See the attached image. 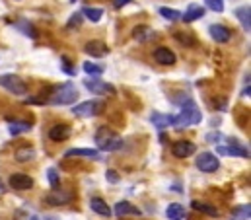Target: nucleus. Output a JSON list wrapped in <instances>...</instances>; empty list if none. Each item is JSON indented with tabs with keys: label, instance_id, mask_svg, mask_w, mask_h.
Instances as JSON below:
<instances>
[{
	"label": "nucleus",
	"instance_id": "f257e3e1",
	"mask_svg": "<svg viewBox=\"0 0 251 220\" xmlns=\"http://www.w3.org/2000/svg\"><path fill=\"white\" fill-rule=\"evenodd\" d=\"M96 144L100 150H105V152H113V150H119L123 146V140L121 137L109 129V127H100L96 131Z\"/></svg>",
	"mask_w": 251,
	"mask_h": 220
},
{
	"label": "nucleus",
	"instance_id": "f03ea898",
	"mask_svg": "<svg viewBox=\"0 0 251 220\" xmlns=\"http://www.w3.org/2000/svg\"><path fill=\"white\" fill-rule=\"evenodd\" d=\"M201 121H202V113L195 106V102L189 100L187 104L183 106L181 113L177 117H174V123L172 125L176 129H185V127H191V125H199Z\"/></svg>",
	"mask_w": 251,
	"mask_h": 220
},
{
	"label": "nucleus",
	"instance_id": "7ed1b4c3",
	"mask_svg": "<svg viewBox=\"0 0 251 220\" xmlns=\"http://www.w3.org/2000/svg\"><path fill=\"white\" fill-rule=\"evenodd\" d=\"M76 100H78V92H76V88H74L72 84H63V86L57 88V90L53 92V96L49 98V102L55 104V106H70V104H74Z\"/></svg>",
	"mask_w": 251,
	"mask_h": 220
},
{
	"label": "nucleus",
	"instance_id": "20e7f679",
	"mask_svg": "<svg viewBox=\"0 0 251 220\" xmlns=\"http://www.w3.org/2000/svg\"><path fill=\"white\" fill-rule=\"evenodd\" d=\"M0 86L6 88L8 92L16 94V96H24V94L27 92L25 82H24L20 76H16V74H2V76H0Z\"/></svg>",
	"mask_w": 251,
	"mask_h": 220
},
{
	"label": "nucleus",
	"instance_id": "39448f33",
	"mask_svg": "<svg viewBox=\"0 0 251 220\" xmlns=\"http://www.w3.org/2000/svg\"><path fill=\"white\" fill-rule=\"evenodd\" d=\"M103 111V104L100 100H90V102H82L80 106H74L72 113L76 117H96Z\"/></svg>",
	"mask_w": 251,
	"mask_h": 220
},
{
	"label": "nucleus",
	"instance_id": "423d86ee",
	"mask_svg": "<svg viewBox=\"0 0 251 220\" xmlns=\"http://www.w3.org/2000/svg\"><path fill=\"white\" fill-rule=\"evenodd\" d=\"M197 167L201 171H204V173H212V171H216L220 167V160L212 152H202L197 158Z\"/></svg>",
	"mask_w": 251,
	"mask_h": 220
},
{
	"label": "nucleus",
	"instance_id": "0eeeda50",
	"mask_svg": "<svg viewBox=\"0 0 251 220\" xmlns=\"http://www.w3.org/2000/svg\"><path fill=\"white\" fill-rule=\"evenodd\" d=\"M84 86H86L90 92H94V94H103V96H113V94H115V88H113L111 84L101 82V80H98V78H86V80H84Z\"/></svg>",
	"mask_w": 251,
	"mask_h": 220
},
{
	"label": "nucleus",
	"instance_id": "6e6552de",
	"mask_svg": "<svg viewBox=\"0 0 251 220\" xmlns=\"http://www.w3.org/2000/svg\"><path fill=\"white\" fill-rule=\"evenodd\" d=\"M195 150H197V146L193 142H189V140H177L172 146V152H174L176 158H189L191 154H195Z\"/></svg>",
	"mask_w": 251,
	"mask_h": 220
},
{
	"label": "nucleus",
	"instance_id": "1a4fd4ad",
	"mask_svg": "<svg viewBox=\"0 0 251 220\" xmlns=\"http://www.w3.org/2000/svg\"><path fill=\"white\" fill-rule=\"evenodd\" d=\"M208 33H210V37H212L216 43H228V41H230V37H232L230 29H228V28H224V26H220V24L210 26V28H208Z\"/></svg>",
	"mask_w": 251,
	"mask_h": 220
},
{
	"label": "nucleus",
	"instance_id": "9d476101",
	"mask_svg": "<svg viewBox=\"0 0 251 220\" xmlns=\"http://www.w3.org/2000/svg\"><path fill=\"white\" fill-rule=\"evenodd\" d=\"M10 185L14 189H18V191H25V189H31L33 187V179L29 175H25V173H14L10 177Z\"/></svg>",
	"mask_w": 251,
	"mask_h": 220
},
{
	"label": "nucleus",
	"instance_id": "9b49d317",
	"mask_svg": "<svg viewBox=\"0 0 251 220\" xmlns=\"http://www.w3.org/2000/svg\"><path fill=\"white\" fill-rule=\"evenodd\" d=\"M84 51L92 56H103V55H107V53H109V47H107L103 41H100V39H92V41H88V43H86Z\"/></svg>",
	"mask_w": 251,
	"mask_h": 220
},
{
	"label": "nucleus",
	"instance_id": "f8f14e48",
	"mask_svg": "<svg viewBox=\"0 0 251 220\" xmlns=\"http://www.w3.org/2000/svg\"><path fill=\"white\" fill-rule=\"evenodd\" d=\"M216 152L224 154V156H240V158H250V150L238 144H230V146H216Z\"/></svg>",
	"mask_w": 251,
	"mask_h": 220
},
{
	"label": "nucleus",
	"instance_id": "ddd939ff",
	"mask_svg": "<svg viewBox=\"0 0 251 220\" xmlns=\"http://www.w3.org/2000/svg\"><path fill=\"white\" fill-rule=\"evenodd\" d=\"M111 213H115L117 217H140L142 213L136 209V207H132L130 203H126V201H121V203H117L115 207H113V211Z\"/></svg>",
	"mask_w": 251,
	"mask_h": 220
},
{
	"label": "nucleus",
	"instance_id": "4468645a",
	"mask_svg": "<svg viewBox=\"0 0 251 220\" xmlns=\"http://www.w3.org/2000/svg\"><path fill=\"white\" fill-rule=\"evenodd\" d=\"M90 209H92L96 215H100V217H111V207H109L103 199H100V197L90 199Z\"/></svg>",
	"mask_w": 251,
	"mask_h": 220
},
{
	"label": "nucleus",
	"instance_id": "2eb2a0df",
	"mask_svg": "<svg viewBox=\"0 0 251 220\" xmlns=\"http://www.w3.org/2000/svg\"><path fill=\"white\" fill-rule=\"evenodd\" d=\"M204 16V8L201 6V4H189V8L185 10V14L181 16V20L185 22V24H191V22H195V20H201Z\"/></svg>",
	"mask_w": 251,
	"mask_h": 220
},
{
	"label": "nucleus",
	"instance_id": "dca6fc26",
	"mask_svg": "<svg viewBox=\"0 0 251 220\" xmlns=\"http://www.w3.org/2000/svg\"><path fill=\"white\" fill-rule=\"evenodd\" d=\"M70 137V127L68 125H55V127H51V131H49V138L53 140V142H63Z\"/></svg>",
	"mask_w": 251,
	"mask_h": 220
},
{
	"label": "nucleus",
	"instance_id": "f3484780",
	"mask_svg": "<svg viewBox=\"0 0 251 220\" xmlns=\"http://www.w3.org/2000/svg\"><path fill=\"white\" fill-rule=\"evenodd\" d=\"M154 58H156L160 64H166V66L176 64V53H174V51H170V49H166V47L156 49V51H154Z\"/></svg>",
	"mask_w": 251,
	"mask_h": 220
},
{
	"label": "nucleus",
	"instance_id": "a211bd4d",
	"mask_svg": "<svg viewBox=\"0 0 251 220\" xmlns=\"http://www.w3.org/2000/svg\"><path fill=\"white\" fill-rule=\"evenodd\" d=\"M64 156H66V158L80 156V158H94V160H98V158H100V152L94 150V148H70Z\"/></svg>",
	"mask_w": 251,
	"mask_h": 220
},
{
	"label": "nucleus",
	"instance_id": "6ab92c4d",
	"mask_svg": "<svg viewBox=\"0 0 251 220\" xmlns=\"http://www.w3.org/2000/svg\"><path fill=\"white\" fill-rule=\"evenodd\" d=\"M150 121L154 123V127H158V129H166V127H170V125L174 123V117H172V115H166V113H158V111H154L152 117H150Z\"/></svg>",
	"mask_w": 251,
	"mask_h": 220
},
{
	"label": "nucleus",
	"instance_id": "aec40b11",
	"mask_svg": "<svg viewBox=\"0 0 251 220\" xmlns=\"http://www.w3.org/2000/svg\"><path fill=\"white\" fill-rule=\"evenodd\" d=\"M191 207H193L195 211H199V213L206 215V217H212V219H218V217H220L218 209H214L212 205H206V203H199V201H193V203H191Z\"/></svg>",
	"mask_w": 251,
	"mask_h": 220
},
{
	"label": "nucleus",
	"instance_id": "412c9836",
	"mask_svg": "<svg viewBox=\"0 0 251 220\" xmlns=\"http://www.w3.org/2000/svg\"><path fill=\"white\" fill-rule=\"evenodd\" d=\"M68 201H70V193H64V191H57L55 189L53 193L47 195V203L49 205H55V207L57 205H66Z\"/></svg>",
	"mask_w": 251,
	"mask_h": 220
},
{
	"label": "nucleus",
	"instance_id": "4be33fe9",
	"mask_svg": "<svg viewBox=\"0 0 251 220\" xmlns=\"http://www.w3.org/2000/svg\"><path fill=\"white\" fill-rule=\"evenodd\" d=\"M166 217L170 220H183L185 219V209H183L179 203H172V205L166 209Z\"/></svg>",
	"mask_w": 251,
	"mask_h": 220
},
{
	"label": "nucleus",
	"instance_id": "5701e85b",
	"mask_svg": "<svg viewBox=\"0 0 251 220\" xmlns=\"http://www.w3.org/2000/svg\"><path fill=\"white\" fill-rule=\"evenodd\" d=\"M236 18L242 22V28L246 29V31H250L251 29V14H250V6H242V8H238L236 10Z\"/></svg>",
	"mask_w": 251,
	"mask_h": 220
},
{
	"label": "nucleus",
	"instance_id": "b1692460",
	"mask_svg": "<svg viewBox=\"0 0 251 220\" xmlns=\"http://www.w3.org/2000/svg\"><path fill=\"white\" fill-rule=\"evenodd\" d=\"M82 16H86L90 22H100L101 18H103V10L101 8H92V6H86V8H82V12H80Z\"/></svg>",
	"mask_w": 251,
	"mask_h": 220
},
{
	"label": "nucleus",
	"instance_id": "393cba45",
	"mask_svg": "<svg viewBox=\"0 0 251 220\" xmlns=\"http://www.w3.org/2000/svg\"><path fill=\"white\" fill-rule=\"evenodd\" d=\"M158 12H160L162 18H166V20H170V22L181 20V12H179V10H174V8H168V6H162Z\"/></svg>",
	"mask_w": 251,
	"mask_h": 220
},
{
	"label": "nucleus",
	"instance_id": "a878e982",
	"mask_svg": "<svg viewBox=\"0 0 251 220\" xmlns=\"http://www.w3.org/2000/svg\"><path fill=\"white\" fill-rule=\"evenodd\" d=\"M29 129H31V123H20V121H14V123H10V127H8L10 135H20V133H24V131H29Z\"/></svg>",
	"mask_w": 251,
	"mask_h": 220
},
{
	"label": "nucleus",
	"instance_id": "bb28decb",
	"mask_svg": "<svg viewBox=\"0 0 251 220\" xmlns=\"http://www.w3.org/2000/svg\"><path fill=\"white\" fill-rule=\"evenodd\" d=\"M150 35H152V31H150V28H146V26H138V28L132 31V37L138 39V41H144V39L150 37Z\"/></svg>",
	"mask_w": 251,
	"mask_h": 220
},
{
	"label": "nucleus",
	"instance_id": "cd10ccee",
	"mask_svg": "<svg viewBox=\"0 0 251 220\" xmlns=\"http://www.w3.org/2000/svg\"><path fill=\"white\" fill-rule=\"evenodd\" d=\"M33 156H35L33 148H22V150L16 152V160H18V162H27V160H31Z\"/></svg>",
	"mask_w": 251,
	"mask_h": 220
},
{
	"label": "nucleus",
	"instance_id": "c85d7f7f",
	"mask_svg": "<svg viewBox=\"0 0 251 220\" xmlns=\"http://www.w3.org/2000/svg\"><path fill=\"white\" fill-rule=\"evenodd\" d=\"M84 70L88 72V74H94V76H98V74H101L103 72V68L100 66V64H96V62H84Z\"/></svg>",
	"mask_w": 251,
	"mask_h": 220
},
{
	"label": "nucleus",
	"instance_id": "c756f323",
	"mask_svg": "<svg viewBox=\"0 0 251 220\" xmlns=\"http://www.w3.org/2000/svg\"><path fill=\"white\" fill-rule=\"evenodd\" d=\"M47 177H49V183H51V187L53 189H59V173H57V169L55 167H49L47 169Z\"/></svg>",
	"mask_w": 251,
	"mask_h": 220
},
{
	"label": "nucleus",
	"instance_id": "7c9ffc66",
	"mask_svg": "<svg viewBox=\"0 0 251 220\" xmlns=\"http://www.w3.org/2000/svg\"><path fill=\"white\" fill-rule=\"evenodd\" d=\"M250 205H242V207H238V209H236V213H234V215H236V219L238 220H248L250 219Z\"/></svg>",
	"mask_w": 251,
	"mask_h": 220
},
{
	"label": "nucleus",
	"instance_id": "2f4dec72",
	"mask_svg": "<svg viewBox=\"0 0 251 220\" xmlns=\"http://www.w3.org/2000/svg\"><path fill=\"white\" fill-rule=\"evenodd\" d=\"M212 12H224V0H204Z\"/></svg>",
	"mask_w": 251,
	"mask_h": 220
},
{
	"label": "nucleus",
	"instance_id": "473e14b6",
	"mask_svg": "<svg viewBox=\"0 0 251 220\" xmlns=\"http://www.w3.org/2000/svg\"><path fill=\"white\" fill-rule=\"evenodd\" d=\"M20 26H22L20 29H22L24 33H27V35H31V37H35V35H37V33H35V29L31 28V24H27L25 20H22V22H20Z\"/></svg>",
	"mask_w": 251,
	"mask_h": 220
},
{
	"label": "nucleus",
	"instance_id": "72a5a7b5",
	"mask_svg": "<svg viewBox=\"0 0 251 220\" xmlns=\"http://www.w3.org/2000/svg\"><path fill=\"white\" fill-rule=\"evenodd\" d=\"M105 177H107L109 183H119V179H121L115 169H107V171H105Z\"/></svg>",
	"mask_w": 251,
	"mask_h": 220
},
{
	"label": "nucleus",
	"instance_id": "f704fd0d",
	"mask_svg": "<svg viewBox=\"0 0 251 220\" xmlns=\"http://www.w3.org/2000/svg\"><path fill=\"white\" fill-rule=\"evenodd\" d=\"M61 66H63V70L66 72V74H70V76H72V74H76V70L70 66V62H68V58H66V56H63V60H61Z\"/></svg>",
	"mask_w": 251,
	"mask_h": 220
},
{
	"label": "nucleus",
	"instance_id": "c9c22d12",
	"mask_svg": "<svg viewBox=\"0 0 251 220\" xmlns=\"http://www.w3.org/2000/svg\"><path fill=\"white\" fill-rule=\"evenodd\" d=\"M82 24V14L78 12V14H74L72 18H70V22H68V28H74V26H80Z\"/></svg>",
	"mask_w": 251,
	"mask_h": 220
},
{
	"label": "nucleus",
	"instance_id": "e433bc0d",
	"mask_svg": "<svg viewBox=\"0 0 251 220\" xmlns=\"http://www.w3.org/2000/svg\"><path fill=\"white\" fill-rule=\"evenodd\" d=\"M220 138H222V135H218V133H216V135H214V133L206 135V140H208V142H218Z\"/></svg>",
	"mask_w": 251,
	"mask_h": 220
},
{
	"label": "nucleus",
	"instance_id": "4c0bfd02",
	"mask_svg": "<svg viewBox=\"0 0 251 220\" xmlns=\"http://www.w3.org/2000/svg\"><path fill=\"white\" fill-rule=\"evenodd\" d=\"M126 4H130V0H113V6L119 10V8H123Z\"/></svg>",
	"mask_w": 251,
	"mask_h": 220
},
{
	"label": "nucleus",
	"instance_id": "58836bf2",
	"mask_svg": "<svg viewBox=\"0 0 251 220\" xmlns=\"http://www.w3.org/2000/svg\"><path fill=\"white\" fill-rule=\"evenodd\" d=\"M4 191H6V187H4V185H2V181H0V193H4Z\"/></svg>",
	"mask_w": 251,
	"mask_h": 220
},
{
	"label": "nucleus",
	"instance_id": "ea45409f",
	"mask_svg": "<svg viewBox=\"0 0 251 220\" xmlns=\"http://www.w3.org/2000/svg\"><path fill=\"white\" fill-rule=\"evenodd\" d=\"M29 220H39V219H37V217H31V219H29Z\"/></svg>",
	"mask_w": 251,
	"mask_h": 220
},
{
	"label": "nucleus",
	"instance_id": "a19ab883",
	"mask_svg": "<svg viewBox=\"0 0 251 220\" xmlns=\"http://www.w3.org/2000/svg\"><path fill=\"white\" fill-rule=\"evenodd\" d=\"M70 2H76V0H70Z\"/></svg>",
	"mask_w": 251,
	"mask_h": 220
}]
</instances>
